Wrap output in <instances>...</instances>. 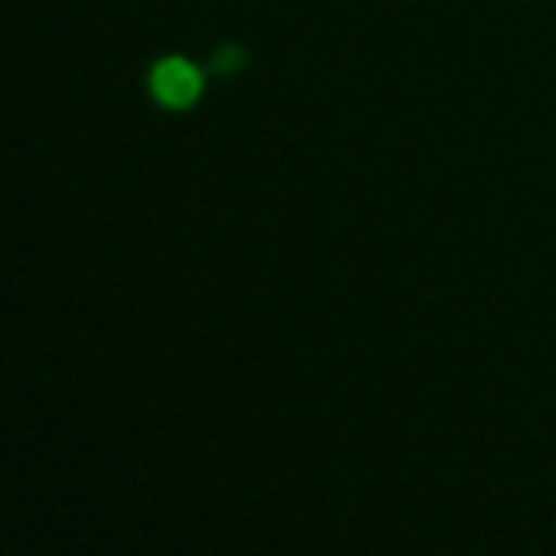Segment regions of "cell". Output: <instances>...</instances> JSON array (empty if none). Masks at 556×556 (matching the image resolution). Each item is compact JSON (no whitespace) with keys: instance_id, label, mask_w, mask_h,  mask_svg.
I'll return each instance as SVG.
<instances>
[{"instance_id":"1","label":"cell","mask_w":556,"mask_h":556,"mask_svg":"<svg viewBox=\"0 0 556 556\" xmlns=\"http://www.w3.org/2000/svg\"><path fill=\"white\" fill-rule=\"evenodd\" d=\"M148 91L160 106L167 111H186L201 99L205 91V76L193 61L186 58H163L155 61V68L148 73Z\"/></svg>"},{"instance_id":"2","label":"cell","mask_w":556,"mask_h":556,"mask_svg":"<svg viewBox=\"0 0 556 556\" xmlns=\"http://www.w3.org/2000/svg\"><path fill=\"white\" fill-rule=\"evenodd\" d=\"M239 61H242V50H235V46H227V50H220L216 53V73H235L239 68Z\"/></svg>"}]
</instances>
